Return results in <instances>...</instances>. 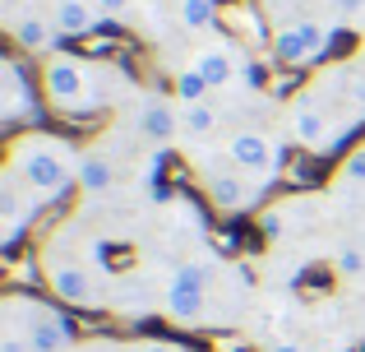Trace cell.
I'll return each mask as SVG.
<instances>
[{
	"mask_svg": "<svg viewBox=\"0 0 365 352\" xmlns=\"http://www.w3.org/2000/svg\"><path fill=\"white\" fill-rule=\"evenodd\" d=\"M9 172L19 176V186L28 190L33 204H46V199L70 190V158H65L61 139H51V135L19 139L14 158H9Z\"/></svg>",
	"mask_w": 365,
	"mask_h": 352,
	"instance_id": "6da1fadb",
	"label": "cell"
},
{
	"mask_svg": "<svg viewBox=\"0 0 365 352\" xmlns=\"http://www.w3.org/2000/svg\"><path fill=\"white\" fill-rule=\"evenodd\" d=\"M42 89H46V98H51V107L70 111V116L98 107V93L88 89V70H83V61H74V56H51V61H46Z\"/></svg>",
	"mask_w": 365,
	"mask_h": 352,
	"instance_id": "7a4b0ae2",
	"label": "cell"
},
{
	"mask_svg": "<svg viewBox=\"0 0 365 352\" xmlns=\"http://www.w3.org/2000/svg\"><path fill=\"white\" fill-rule=\"evenodd\" d=\"M208 306V269L204 264H180L176 278L167 283V316L176 325H199Z\"/></svg>",
	"mask_w": 365,
	"mask_h": 352,
	"instance_id": "3957f363",
	"label": "cell"
},
{
	"mask_svg": "<svg viewBox=\"0 0 365 352\" xmlns=\"http://www.w3.org/2000/svg\"><path fill=\"white\" fill-rule=\"evenodd\" d=\"M329 37H333V28L314 24V19H296V24H287L282 33L273 37V46L287 65H310L329 51Z\"/></svg>",
	"mask_w": 365,
	"mask_h": 352,
	"instance_id": "277c9868",
	"label": "cell"
},
{
	"mask_svg": "<svg viewBox=\"0 0 365 352\" xmlns=\"http://www.w3.org/2000/svg\"><path fill=\"white\" fill-rule=\"evenodd\" d=\"M292 135H296V144H305V149H314V154H324V149H333L342 135H347V126L333 130L329 116H324V107L310 98V93H305V98L292 102Z\"/></svg>",
	"mask_w": 365,
	"mask_h": 352,
	"instance_id": "5b68a950",
	"label": "cell"
},
{
	"mask_svg": "<svg viewBox=\"0 0 365 352\" xmlns=\"http://www.w3.org/2000/svg\"><path fill=\"white\" fill-rule=\"evenodd\" d=\"M227 158H232L241 172L250 176H268L277 167V149L268 135H259V130H236L232 139H227Z\"/></svg>",
	"mask_w": 365,
	"mask_h": 352,
	"instance_id": "8992f818",
	"label": "cell"
},
{
	"mask_svg": "<svg viewBox=\"0 0 365 352\" xmlns=\"http://www.w3.org/2000/svg\"><path fill=\"white\" fill-rule=\"evenodd\" d=\"M24 338L33 343V352H65L74 343V325L65 316H56V311H46V306H28Z\"/></svg>",
	"mask_w": 365,
	"mask_h": 352,
	"instance_id": "52a82bcc",
	"label": "cell"
},
{
	"mask_svg": "<svg viewBox=\"0 0 365 352\" xmlns=\"http://www.w3.org/2000/svg\"><path fill=\"white\" fill-rule=\"evenodd\" d=\"M28 208H37V204H24V195H19V176L5 172V186H0V218H5L0 251H14V246H19V236H24V227H28Z\"/></svg>",
	"mask_w": 365,
	"mask_h": 352,
	"instance_id": "ba28073f",
	"label": "cell"
},
{
	"mask_svg": "<svg viewBox=\"0 0 365 352\" xmlns=\"http://www.w3.org/2000/svg\"><path fill=\"white\" fill-rule=\"evenodd\" d=\"M51 292L61 301H70V306H98V288H93L88 269H79V264H56L51 269Z\"/></svg>",
	"mask_w": 365,
	"mask_h": 352,
	"instance_id": "9c48e42d",
	"label": "cell"
},
{
	"mask_svg": "<svg viewBox=\"0 0 365 352\" xmlns=\"http://www.w3.org/2000/svg\"><path fill=\"white\" fill-rule=\"evenodd\" d=\"M190 65H195V70L208 79V89H227V84L241 79V65H236L232 46H204V51H199Z\"/></svg>",
	"mask_w": 365,
	"mask_h": 352,
	"instance_id": "30bf717a",
	"label": "cell"
},
{
	"mask_svg": "<svg viewBox=\"0 0 365 352\" xmlns=\"http://www.w3.org/2000/svg\"><path fill=\"white\" fill-rule=\"evenodd\" d=\"M51 19H56V28H61V37H83V33H93L98 28V5L93 0H56L51 5Z\"/></svg>",
	"mask_w": 365,
	"mask_h": 352,
	"instance_id": "8fae6325",
	"label": "cell"
},
{
	"mask_svg": "<svg viewBox=\"0 0 365 352\" xmlns=\"http://www.w3.org/2000/svg\"><path fill=\"white\" fill-rule=\"evenodd\" d=\"M0 79H5V98H0V116L19 121V116H33V93H28V79L14 61L0 65Z\"/></svg>",
	"mask_w": 365,
	"mask_h": 352,
	"instance_id": "7c38bea8",
	"label": "cell"
},
{
	"mask_svg": "<svg viewBox=\"0 0 365 352\" xmlns=\"http://www.w3.org/2000/svg\"><path fill=\"white\" fill-rule=\"evenodd\" d=\"M14 42L24 46V51H51L56 42H61V28H56V19H46V14H24V19H14Z\"/></svg>",
	"mask_w": 365,
	"mask_h": 352,
	"instance_id": "4fadbf2b",
	"label": "cell"
},
{
	"mask_svg": "<svg viewBox=\"0 0 365 352\" xmlns=\"http://www.w3.org/2000/svg\"><path fill=\"white\" fill-rule=\"evenodd\" d=\"M176 126H180L176 107H171V102H162V98H153L148 107L139 111V130H143L148 139H158V144H162V139H171V135H176Z\"/></svg>",
	"mask_w": 365,
	"mask_h": 352,
	"instance_id": "5bb4252c",
	"label": "cell"
},
{
	"mask_svg": "<svg viewBox=\"0 0 365 352\" xmlns=\"http://www.w3.org/2000/svg\"><path fill=\"white\" fill-rule=\"evenodd\" d=\"M208 195H213L217 208H245L250 204V190L241 186V176H232V172H213L208 176Z\"/></svg>",
	"mask_w": 365,
	"mask_h": 352,
	"instance_id": "9a60e30c",
	"label": "cell"
},
{
	"mask_svg": "<svg viewBox=\"0 0 365 352\" xmlns=\"http://www.w3.org/2000/svg\"><path fill=\"white\" fill-rule=\"evenodd\" d=\"M74 181H79V186L88 190V195H98V190H107L111 181H116V172H111V163H107V158H98V154H93V158H83V163H79Z\"/></svg>",
	"mask_w": 365,
	"mask_h": 352,
	"instance_id": "2e32d148",
	"label": "cell"
},
{
	"mask_svg": "<svg viewBox=\"0 0 365 352\" xmlns=\"http://www.w3.org/2000/svg\"><path fill=\"white\" fill-rule=\"evenodd\" d=\"M208 93H213V89H208V79L195 70V65H185V70L176 74V98H180V107H195V102L208 98Z\"/></svg>",
	"mask_w": 365,
	"mask_h": 352,
	"instance_id": "e0dca14e",
	"label": "cell"
},
{
	"mask_svg": "<svg viewBox=\"0 0 365 352\" xmlns=\"http://www.w3.org/2000/svg\"><path fill=\"white\" fill-rule=\"evenodd\" d=\"M180 126H185L190 135H208V130L217 126V116H213L208 102H195V107H180Z\"/></svg>",
	"mask_w": 365,
	"mask_h": 352,
	"instance_id": "ac0fdd59",
	"label": "cell"
},
{
	"mask_svg": "<svg viewBox=\"0 0 365 352\" xmlns=\"http://www.w3.org/2000/svg\"><path fill=\"white\" fill-rule=\"evenodd\" d=\"M180 24L185 28H208L213 24V0H180Z\"/></svg>",
	"mask_w": 365,
	"mask_h": 352,
	"instance_id": "d6986e66",
	"label": "cell"
},
{
	"mask_svg": "<svg viewBox=\"0 0 365 352\" xmlns=\"http://www.w3.org/2000/svg\"><path fill=\"white\" fill-rule=\"evenodd\" d=\"M333 264H338V273H347V278H356V273L365 269V255L356 251V246H347V251H338V260H333Z\"/></svg>",
	"mask_w": 365,
	"mask_h": 352,
	"instance_id": "ffe728a7",
	"label": "cell"
},
{
	"mask_svg": "<svg viewBox=\"0 0 365 352\" xmlns=\"http://www.w3.org/2000/svg\"><path fill=\"white\" fill-rule=\"evenodd\" d=\"M342 181H365V144L342 163Z\"/></svg>",
	"mask_w": 365,
	"mask_h": 352,
	"instance_id": "44dd1931",
	"label": "cell"
},
{
	"mask_svg": "<svg viewBox=\"0 0 365 352\" xmlns=\"http://www.w3.org/2000/svg\"><path fill=\"white\" fill-rule=\"evenodd\" d=\"M0 352H33V343L24 338V329H5L0 334Z\"/></svg>",
	"mask_w": 365,
	"mask_h": 352,
	"instance_id": "7402d4cb",
	"label": "cell"
},
{
	"mask_svg": "<svg viewBox=\"0 0 365 352\" xmlns=\"http://www.w3.org/2000/svg\"><path fill=\"white\" fill-rule=\"evenodd\" d=\"M241 84H245V89H264V65L245 61V65H241Z\"/></svg>",
	"mask_w": 365,
	"mask_h": 352,
	"instance_id": "603a6c76",
	"label": "cell"
},
{
	"mask_svg": "<svg viewBox=\"0 0 365 352\" xmlns=\"http://www.w3.org/2000/svg\"><path fill=\"white\" fill-rule=\"evenodd\" d=\"M162 167H167V149H153L148 167H143V181H158V176H162Z\"/></svg>",
	"mask_w": 365,
	"mask_h": 352,
	"instance_id": "cb8c5ba5",
	"label": "cell"
},
{
	"mask_svg": "<svg viewBox=\"0 0 365 352\" xmlns=\"http://www.w3.org/2000/svg\"><path fill=\"white\" fill-rule=\"evenodd\" d=\"M98 5V14H107V19H120L125 9H130V0H93Z\"/></svg>",
	"mask_w": 365,
	"mask_h": 352,
	"instance_id": "d4e9b609",
	"label": "cell"
},
{
	"mask_svg": "<svg viewBox=\"0 0 365 352\" xmlns=\"http://www.w3.org/2000/svg\"><path fill=\"white\" fill-rule=\"evenodd\" d=\"M351 107L365 116V74H356V79H351Z\"/></svg>",
	"mask_w": 365,
	"mask_h": 352,
	"instance_id": "484cf974",
	"label": "cell"
},
{
	"mask_svg": "<svg viewBox=\"0 0 365 352\" xmlns=\"http://www.w3.org/2000/svg\"><path fill=\"white\" fill-rule=\"evenodd\" d=\"M139 352H176V348H171V343H143Z\"/></svg>",
	"mask_w": 365,
	"mask_h": 352,
	"instance_id": "4316f807",
	"label": "cell"
},
{
	"mask_svg": "<svg viewBox=\"0 0 365 352\" xmlns=\"http://www.w3.org/2000/svg\"><path fill=\"white\" fill-rule=\"evenodd\" d=\"M273 352H301V348H296V343H277Z\"/></svg>",
	"mask_w": 365,
	"mask_h": 352,
	"instance_id": "83f0119b",
	"label": "cell"
},
{
	"mask_svg": "<svg viewBox=\"0 0 365 352\" xmlns=\"http://www.w3.org/2000/svg\"><path fill=\"white\" fill-rule=\"evenodd\" d=\"M9 5H19V0H9Z\"/></svg>",
	"mask_w": 365,
	"mask_h": 352,
	"instance_id": "f1b7e54d",
	"label": "cell"
}]
</instances>
